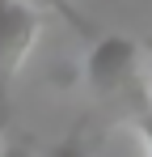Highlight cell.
<instances>
[{"mask_svg": "<svg viewBox=\"0 0 152 157\" xmlns=\"http://www.w3.org/2000/svg\"><path fill=\"white\" fill-rule=\"evenodd\" d=\"M80 77L101 102L123 98L127 89H139L148 81L144 77V43L127 38V34H101L97 43H89Z\"/></svg>", "mask_w": 152, "mask_h": 157, "instance_id": "1", "label": "cell"}, {"mask_svg": "<svg viewBox=\"0 0 152 157\" xmlns=\"http://www.w3.org/2000/svg\"><path fill=\"white\" fill-rule=\"evenodd\" d=\"M42 34V13L25 0H0V110H9V89L21 72L25 55Z\"/></svg>", "mask_w": 152, "mask_h": 157, "instance_id": "2", "label": "cell"}, {"mask_svg": "<svg viewBox=\"0 0 152 157\" xmlns=\"http://www.w3.org/2000/svg\"><path fill=\"white\" fill-rule=\"evenodd\" d=\"M25 4H34V9H47V13H55V17H59L63 26L72 30V34L89 38V43H97V38H101V30L93 26V21H89V17L80 13V9H76L72 0H25Z\"/></svg>", "mask_w": 152, "mask_h": 157, "instance_id": "3", "label": "cell"}, {"mask_svg": "<svg viewBox=\"0 0 152 157\" xmlns=\"http://www.w3.org/2000/svg\"><path fill=\"white\" fill-rule=\"evenodd\" d=\"M42 157H97L93 149H89V136H85V128H72L59 144H51Z\"/></svg>", "mask_w": 152, "mask_h": 157, "instance_id": "4", "label": "cell"}, {"mask_svg": "<svg viewBox=\"0 0 152 157\" xmlns=\"http://www.w3.org/2000/svg\"><path fill=\"white\" fill-rule=\"evenodd\" d=\"M0 157H34V149H30V140H4Z\"/></svg>", "mask_w": 152, "mask_h": 157, "instance_id": "5", "label": "cell"}, {"mask_svg": "<svg viewBox=\"0 0 152 157\" xmlns=\"http://www.w3.org/2000/svg\"><path fill=\"white\" fill-rule=\"evenodd\" d=\"M144 77L152 85V38H144Z\"/></svg>", "mask_w": 152, "mask_h": 157, "instance_id": "6", "label": "cell"}, {"mask_svg": "<svg viewBox=\"0 0 152 157\" xmlns=\"http://www.w3.org/2000/svg\"><path fill=\"white\" fill-rule=\"evenodd\" d=\"M4 136H9V110H0V144H4Z\"/></svg>", "mask_w": 152, "mask_h": 157, "instance_id": "7", "label": "cell"}]
</instances>
